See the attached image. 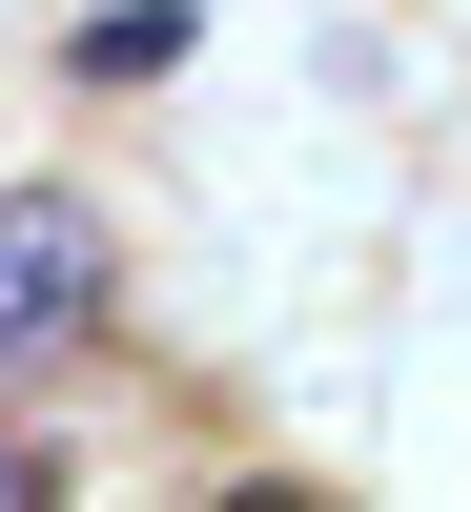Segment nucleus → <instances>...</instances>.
I'll return each mask as SVG.
<instances>
[{
	"label": "nucleus",
	"instance_id": "f257e3e1",
	"mask_svg": "<svg viewBox=\"0 0 471 512\" xmlns=\"http://www.w3.org/2000/svg\"><path fill=\"white\" fill-rule=\"evenodd\" d=\"M103 205H82V185H0V349H21V369H62L82 349V328H103Z\"/></svg>",
	"mask_w": 471,
	"mask_h": 512
},
{
	"label": "nucleus",
	"instance_id": "f03ea898",
	"mask_svg": "<svg viewBox=\"0 0 471 512\" xmlns=\"http://www.w3.org/2000/svg\"><path fill=\"white\" fill-rule=\"evenodd\" d=\"M62 62H82V82H164V62H185V0H103Z\"/></svg>",
	"mask_w": 471,
	"mask_h": 512
},
{
	"label": "nucleus",
	"instance_id": "7ed1b4c3",
	"mask_svg": "<svg viewBox=\"0 0 471 512\" xmlns=\"http://www.w3.org/2000/svg\"><path fill=\"white\" fill-rule=\"evenodd\" d=\"M41 492H62V472H41V451H21V431H0V512H41Z\"/></svg>",
	"mask_w": 471,
	"mask_h": 512
}]
</instances>
